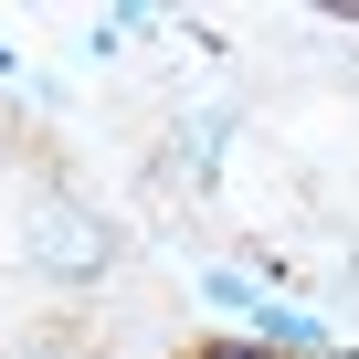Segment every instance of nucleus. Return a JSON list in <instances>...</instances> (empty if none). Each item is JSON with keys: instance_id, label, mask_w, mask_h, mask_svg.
Masks as SVG:
<instances>
[{"instance_id": "1", "label": "nucleus", "mask_w": 359, "mask_h": 359, "mask_svg": "<svg viewBox=\"0 0 359 359\" xmlns=\"http://www.w3.org/2000/svg\"><path fill=\"white\" fill-rule=\"evenodd\" d=\"M22 243H32V275H64V285L106 275V222H95V212H74V201H43Z\"/></svg>"}, {"instance_id": "2", "label": "nucleus", "mask_w": 359, "mask_h": 359, "mask_svg": "<svg viewBox=\"0 0 359 359\" xmlns=\"http://www.w3.org/2000/svg\"><path fill=\"white\" fill-rule=\"evenodd\" d=\"M254 348H264V359H338V338H327L306 306H254Z\"/></svg>"}, {"instance_id": "3", "label": "nucleus", "mask_w": 359, "mask_h": 359, "mask_svg": "<svg viewBox=\"0 0 359 359\" xmlns=\"http://www.w3.org/2000/svg\"><path fill=\"white\" fill-rule=\"evenodd\" d=\"M212 158H222V116H191V137H180V169L212 180Z\"/></svg>"}, {"instance_id": "4", "label": "nucleus", "mask_w": 359, "mask_h": 359, "mask_svg": "<svg viewBox=\"0 0 359 359\" xmlns=\"http://www.w3.org/2000/svg\"><path fill=\"white\" fill-rule=\"evenodd\" d=\"M201 296H212V306H243V317L264 306V296H254V275H233V264H212V275H201Z\"/></svg>"}, {"instance_id": "5", "label": "nucleus", "mask_w": 359, "mask_h": 359, "mask_svg": "<svg viewBox=\"0 0 359 359\" xmlns=\"http://www.w3.org/2000/svg\"><path fill=\"white\" fill-rule=\"evenodd\" d=\"M201 359H264V348H254V338H233V348H201Z\"/></svg>"}, {"instance_id": "6", "label": "nucleus", "mask_w": 359, "mask_h": 359, "mask_svg": "<svg viewBox=\"0 0 359 359\" xmlns=\"http://www.w3.org/2000/svg\"><path fill=\"white\" fill-rule=\"evenodd\" d=\"M338 359H359V348H338Z\"/></svg>"}]
</instances>
